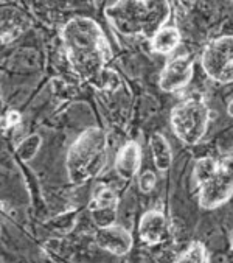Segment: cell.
<instances>
[{
	"instance_id": "cell-1",
	"label": "cell",
	"mask_w": 233,
	"mask_h": 263,
	"mask_svg": "<svg viewBox=\"0 0 233 263\" xmlns=\"http://www.w3.org/2000/svg\"><path fill=\"white\" fill-rule=\"evenodd\" d=\"M67 61L76 77L98 90H115L120 78L107 64L112 50L103 28L92 17H72L61 30Z\"/></svg>"
},
{
	"instance_id": "cell-2",
	"label": "cell",
	"mask_w": 233,
	"mask_h": 263,
	"mask_svg": "<svg viewBox=\"0 0 233 263\" xmlns=\"http://www.w3.org/2000/svg\"><path fill=\"white\" fill-rule=\"evenodd\" d=\"M104 16L122 36L151 41L166 25L171 4L166 0H116L104 8Z\"/></svg>"
},
{
	"instance_id": "cell-3",
	"label": "cell",
	"mask_w": 233,
	"mask_h": 263,
	"mask_svg": "<svg viewBox=\"0 0 233 263\" xmlns=\"http://www.w3.org/2000/svg\"><path fill=\"white\" fill-rule=\"evenodd\" d=\"M107 164V134L96 126L86 128L70 145L66 157L69 181L81 185L96 178Z\"/></svg>"
},
{
	"instance_id": "cell-4",
	"label": "cell",
	"mask_w": 233,
	"mask_h": 263,
	"mask_svg": "<svg viewBox=\"0 0 233 263\" xmlns=\"http://www.w3.org/2000/svg\"><path fill=\"white\" fill-rule=\"evenodd\" d=\"M198 202L204 210H215L233 196V154L218 161L211 156L201 157L193 168Z\"/></svg>"
},
{
	"instance_id": "cell-5",
	"label": "cell",
	"mask_w": 233,
	"mask_h": 263,
	"mask_svg": "<svg viewBox=\"0 0 233 263\" xmlns=\"http://www.w3.org/2000/svg\"><path fill=\"white\" fill-rule=\"evenodd\" d=\"M210 122V108L202 93H193L172 108L169 116L171 128L176 137L185 145H198L207 129Z\"/></svg>"
},
{
	"instance_id": "cell-6",
	"label": "cell",
	"mask_w": 233,
	"mask_h": 263,
	"mask_svg": "<svg viewBox=\"0 0 233 263\" xmlns=\"http://www.w3.org/2000/svg\"><path fill=\"white\" fill-rule=\"evenodd\" d=\"M201 66L215 83H233V36L224 34L211 39L202 51Z\"/></svg>"
},
{
	"instance_id": "cell-7",
	"label": "cell",
	"mask_w": 233,
	"mask_h": 263,
	"mask_svg": "<svg viewBox=\"0 0 233 263\" xmlns=\"http://www.w3.org/2000/svg\"><path fill=\"white\" fill-rule=\"evenodd\" d=\"M119 204L120 198L113 189L106 184H96L89 202V212L93 224L96 228L115 224L116 214H119Z\"/></svg>"
},
{
	"instance_id": "cell-8",
	"label": "cell",
	"mask_w": 233,
	"mask_h": 263,
	"mask_svg": "<svg viewBox=\"0 0 233 263\" xmlns=\"http://www.w3.org/2000/svg\"><path fill=\"white\" fill-rule=\"evenodd\" d=\"M193 75H195V61L187 55L176 57L169 60L165 64L163 70L160 72L159 87L168 93L179 92L188 86V83L193 80Z\"/></svg>"
},
{
	"instance_id": "cell-9",
	"label": "cell",
	"mask_w": 233,
	"mask_h": 263,
	"mask_svg": "<svg viewBox=\"0 0 233 263\" xmlns=\"http://www.w3.org/2000/svg\"><path fill=\"white\" fill-rule=\"evenodd\" d=\"M93 240L101 249H104L116 257H123V255L129 254L134 246L132 234L126 228L119 226V224L96 228Z\"/></svg>"
},
{
	"instance_id": "cell-10",
	"label": "cell",
	"mask_w": 233,
	"mask_h": 263,
	"mask_svg": "<svg viewBox=\"0 0 233 263\" xmlns=\"http://www.w3.org/2000/svg\"><path fill=\"white\" fill-rule=\"evenodd\" d=\"M168 231V220L163 212L154 209L145 212L139 223V235L148 246H156L163 241Z\"/></svg>"
},
{
	"instance_id": "cell-11",
	"label": "cell",
	"mask_w": 233,
	"mask_h": 263,
	"mask_svg": "<svg viewBox=\"0 0 233 263\" xmlns=\"http://www.w3.org/2000/svg\"><path fill=\"white\" fill-rule=\"evenodd\" d=\"M142 165V148L137 142H126L116 153L115 172L122 179L131 181L137 176Z\"/></svg>"
},
{
	"instance_id": "cell-12",
	"label": "cell",
	"mask_w": 233,
	"mask_h": 263,
	"mask_svg": "<svg viewBox=\"0 0 233 263\" xmlns=\"http://www.w3.org/2000/svg\"><path fill=\"white\" fill-rule=\"evenodd\" d=\"M31 27L30 17L16 7L2 8V27H0V39L2 44H10L22 36Z\"/></svg>"
},
{
	"instance_id": "cell-13",
	"label": "cell",
	"mask_w": 233,
	"mask_h": 263,
	"mask_svg": "<svg viewBox=\"0 0 233 263\" xmlns=\"http://www.w3.org/2000/svg\"><path fill=\"white\" fill-rule=\"evenodd\" d=\"M149 146L156 168L160 173H166L172 164V149L166 137L160 133H152L149 137Z\"/></svg>"
},
{
	"instance_id": "cell-14",
	"label": "cell",
	"mask_w": 233,
	"mask_h": 263,
	"mask_svg": "<svg viewBox=\"0 0 233 263\" xmlns=\"http://www.w3.org/2000/svg\"><path fill=\"white\" fill-rule=\"evenodd\" d=\"M181 39H182V36H181V31L178 27L165 25L151 39V47L156 53L166 55V53H171V51L181 44Z\"/></svg>"
},
{
	"instance_id": "cell-15",
	"label": "cell",
	"mask_w": 233,
	"mask_h": 263,
	"mask_svg": "<svg viewBox=\"0 0 233 263\" xmlns=\"http://www.w3.org/2000/svg\"><path fill=\"white\" fill-rule=\"evenodd\" d=\"M41 145H42V137L39 134H30L16 146V154L22 162H30L39 153Z\"/></svg>"
},
{
	"instance_id": "cell-16",
	"label": "cell",
	"mask_w": 233,
	"mask_h": 263,
	"mask_svg": "<svg viewBox=\"0 0 233 263\" xmlns=\"http://www.w3.org/2000/svg\"><path fill=\"white\" fill-rule=\"evenodd\" d=\"M208 261H210V255L202 241H193L188 246V249L176 258V263H208Z\"/></svg>"
},
{
	"instance_id": "cell-17",
	"label": "cell",
	"mask_w": 233,
	"mask_h": 263,
	"mask_svg": "<svg viewBox=\"0 0 233 263\" xmlns=\"http://www.w3.org/2000/svg\"><path fill=\"white\" fill-rule=\"evenodd\" d=\"M156 182H157L156 173L151 172V170H148V172H145V173L140 176V179H139V189H140L142 193H149V192L154 190Z\"/></svg>"
},
{
	"instance_id": "cell-18",
	"label": "cell",
	"mask_w": 233,
	"mask_h": 263,
	"mask_svg": "<svg viewBox=\"0 0 233 263\" xmlns=\"http://www.w3.org/2000/svg\"><path fill=\"white\" fill-rule=\"evenodd\" d=\"M21 120H22L21 112L16 111V109H13V111L7 112V114L4 116V119H2V129L5 131V129H8V128H13V126H16V125H19Z\"/></svg>"
},
{
	"instance_id": "cell-19",
	"label": "cell",
	"mask_w": 233,
	"mask_h": 263,
	"mask_svg": "<svg viewBox=\"0 0 233 263\" xmlns=\"http://www.w3.org/2000/svg\"><path fill=\"white\" fill-rule=\"evenodd\" d=\"M227 112H228V116H230V117H233V98H231V100H230V103H228Z\"/></svg>"
},
{
	"instance_id": "cell-20",
	"label": "cell",
	"mask_w": 233,
	"mask_h": 263,
	"mask_svg": "<svg viewBox=\"0 0 233 263\" xmlns=\"http://www.w3.org/2000/svg\"><path fill=\"white\" fill-rule=\"evenodd\" d=\"M230 246H231V251H233V231L230 232Z\"/></svg>"
}]
</instances>
